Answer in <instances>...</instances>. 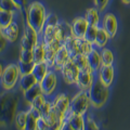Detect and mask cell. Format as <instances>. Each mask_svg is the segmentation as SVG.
<instances>
[{
  "label": "cell",
  "instance_id": "cell-9",
  "mask_svg": "<svg viewBox=\"0 0 130 130\" xmlns=\"http://www.w3.org/2000/svg\"><path fill=\"white\" fill-rule=\"evenodd\" d=\"M79 72H80V70L74 64L72 59L68 60L67 62L63 65V67L61 68V71H60L63 80L68 85H76Z\"/></svg>",
  "mask_w": 130,
  "mask_h": 130
},
{
  "label": "cell",
  "instance_id": "cell-27",
  "mask_svg": "<svg viewBox=\"0 0 130 130\" xmlns=\"http://www.w3.org/2000/svg\"><path fill=\"white\" fill-rule=\"evenodd\" d=\"M41 93H42V91H41V88H40V85L37 84V85H35L34 87H31L30 89H28L27 91L23 92V95H24V99L30 104L32 101H34L39 94H41Z\"/></svg>",
  "mask_w": 130,
  "mask_h": 130
},
{
  "label": "cell",
  "instance_id": "cell-13",
  "mask_svg": "<svg viewBox=\"0 0 130 130\" xmlns=\"http://www.w3.org/2000/svg\"><path fill=\"white\" fill-rule=\"evenodd\" d=\"M56 28V37L59 40H61L62 42H64L67 38L74 36L73 34V27H72V23L70 24L68 22L65 21H60V23L58 24Z\"/></svg>",
  "mask_w": 130,
  "mask_h": 130
},
{
  "label": "cell",
  "instance_id": "cell-17",
  "mask_svg": "<svg viewBox=\"0 0 130 130\" xmlns=\"http://www.w3.org/2000/svg\"><path fill=\"white\" fill-rule=\"evenodd\" d=\"M39 84L38 80L36 79V77L32 74H27V75H22L20 78L19 85H20V89L22 90V92L27 91L28 89H30L31 87H34L35 85Z\"/></svg>",
  "mask_w": 130,
  "mask_h": 130
},
{
  "label": "cell",
  "instance_id": "cell-30",
  "mask_svg": "<svg viewBox=\"0 0 130 130\" xmlns=\"http://www.w3.org/2000/svg\"><path fill=\"white\" fill-rule=\"evenodd\" d=\"M77 40H78V50H79L80 53L88 55L93 49H94L93 48L94 44L89 42L88 40H86L85 38H77Z\"/></svg>",
  "mask_w": 130,
  "mask_h": 130
},
{
  "label": "cell",
  "instance_id": "cell-1",
  "mask_svg": "<svg viewBox=\"0 0 130 130\" xmlns=\"http://www.w3.org/2000/svg\"><path fill=\"white\" fill-rule=\"evenodd\" d=\"M46 8L39 1H34L28 5L25 12V22L29 24L37 30L40 35L46 26V18H47Z\"/></svg>",
  "mask_w": 130,
  "mask_h": 130
},
{
  "label": "cell",
  "instance_id": "cell-35",
  "mask_svg": "<svg viewBox=\"0 0 130 130\" xmlns=\"http://www.w3.org/2000/svg\"><path fill=\"white\" fill-rule=\"evenodd\" d=\"M46 101H47V95H44L43 93H41V94H39V95L30 103V107L34 108L35 111L38 112L39 109L42 107V105L46 103ZM38 114H39V113H38Z\"/></svg>",
  "mask_w": 130,
  "mask_h": 130
},
{
  "label": "cell",
  "instance_id": "cell-28",
  "mask_svg": "<svg viewBox=\"0 0 130 130\" xmlns=\"http://www.w3.org/2000/svg\"><path fill=\"white\" fill-rule=\"evenodd\" d=\"M72 61L74 62V64L76 65L79 70H86V68L89 67V64H88V58L86 54H83V53H77L76 55L72 56Z\"/></svg>",
  "mask_w": 130,
  "mask_h": 130
},
{
  "label": "cell",
  "instance_id": "cell-26",
  "mask_svg": "<svg viewBox=\"0 0 130 130\" xmlns=\"http://www.w3.org/2000/svg\"><path fill=\"white\" fill-rule=\"evenodd\" d=\"M14 14L15 12L0 10V28H5L14 22Z\"/></svg>",
  "mask_w": 130,
  "mask_h": 130
},
{
  "label": "cell",
  "instance_id": "cell-32",
  "mask_svg": "<svg viewBox=\"0 0 130 130\" xmlns=\"http://www.w3.org/2000/svg\"><path fill=\"white\" fill-rule=\"evenodd\" d=\"M19 61H21V62H34V52H32V49L21 48L20 55H19Z\"/></svg>",
  "mask_w": 130,
  "mask_h": 130
},
{
  "label": "cell",
  "instance_id": "cell-3",
  "mask_svg": "<svg viewBox=\"0 0 130 130\" xmlns=\"http://www.w3.org/2000/svg\"><path fill=\"white\" fill-rule=\"evenodd\" d=\"M21 72L18 64H8L1 71V85L5 90H12L19 84Z\"/></svg>",
  "mask_w": 130,
  "mask_h": 130
},
{
  "label": "cell",
  "instance_id": "cell-14",
  "mask_svg": "<svg viewBox=\"0 0 130 130\" xmlns=\"http://www.w3.org/2000/svg\"><path fill=\"white\" fill-rule=\"evenodd\" d=\"M0 29H1V35L5 36L10 42H15L20 38V26L16 22H12L10 25Z\"/></svg>",
  "mask_w": 130,
  "mask_h": 130
},
{
  "label": "cell",
  "instance_id": "cell-33",
  "mask_svg": "<svg viewBox=\"0 0 130 130\" xmlns=\"http://www.w3.org/2000/svg\"><path fill=\"white\" fill-rule=\"evenodd\" d=\"M98 30H99V26H92V25H90L88 27V29L86 31V34H85L84 38L86 40H88L89 42H91L92 44H94L96 35H98Z\"/></svg>",
  "mask_w": 130,
  "mask_h": 130
},
{
  "label": "cell",
  "instance_id": "cell-29",
  "mask_svg": "<svg viewBox=\"0 0 130 130\" xmlns=\"http://www.w3.org/2000/svg\"><path fill=\"white\" fill-rule=\"evenodd\" d=\"M101 54V61H102V65H113L114 63V53L112 50L107 48H102L100 51Z\"/></svg>",
  "mask_w": 130,
  "mask_h": 130
},
{
  "label": "cell",
  "instance_id": "cell-31",
  "mask_svg": "<svg viewBox=\"0 0 130 130\" xmlns=\"http://www.w3.org/2000/svg\"><path fill=\"white\" fill-rule=\"evenodd\" d=\"M28 111H21L19 112L14 117V124L19 129H25L26 120H27Z\"/></svg>",
  "mask_w": 130,
  "mask_h": 130
},
{
  "label": "cell",
  "instance_id": "cell-7",
  "mask_svg": "<svg viewBox=\"0 0 130 130\" xmlns=\"http://www.w3.org/2000/svg\"><path fill=\"white\" fill-rule=\"evenodd\" d=\"M39 32L29 24L26 23L24 27V34L21 39V48L34 49V47L39 42Z\"/></svg>",
  "mask_w": 130,
  "mask_h": 130
},
{
  "label": "cell",
  "instance_id": "cell-43",
  "mask_svg": "<svg viewBox=\"0 0 130 130\" xmlns=\"http://www.w3.org/2000/svg\"><path fill=\"white\" fill-rule=\"evenodd\" d=\"M125 5H130V0H121Z\"/></svg>",
  "mask_w": 130,
  "mask_h": 130
},
{
  "label": "cell",
  "instance_id": "cell-11",
  "mask_svg": "<svg viewBox=\"0 0 130 130\" xmlns=\"http://www.w3.org/2000/svg\"><path fill=\"white\" fill-rule=\"evenodd\" d=\"M96 74H98V78L102 81L105 86L107 87L112 86L114 81V76H115V71H114L113 65H102Z\"/></svg>",
  "mask_w": 130,
  "mask_h": 130
},
{
  "label": "cell",
  "instance_id": "cell-25",
  "mask_svg": "<svg viewBox=\"0 0 130 130\" xmlns=\"http://www.w3.org/2000/svg\"><path fill=\"white\" fill-rule=\"evenodd\" d=\"M44 119H46V121L48 123L49 127L50 128H54V129H58L59 126H60V117L58 116V114H56V112L54 111V108L52 107L51 111L47 113L44 116H42Z\"/></svg>",
  "mask_w": 130,
  "mask_h": 130
},
{
  "label": "cell",
  "instance_id": "cell-6",
  "mask_svg": "<svg viewBox=\"0 0 130 130\" xmlns=\"http://www.w3.org/2000/svg\"><path fill=\"white\" fill-rule=\"evenodd\" d=\"M95 74L96 73L90 67L86 68V70H81L79 72L78 78H77V81H76L77 88L79 90L88 91L95 81Z\"/></svg>",
  "mask_w": 130,
  "mask_h": 130
},
{
  "label": "cell",
  "instance_id": "cell-15",
  "mask_svg": "<svg viewBox=\"0 0 130 130\" xmlns=\"http://www.w3.org/2000/svg\"><path fill=\"white\" fill-rule=\"evenodd\" d=\"M71 59V55L68 53L67 49L65 48L64 44H62L59 50L56 51V54H55V63H54V67L53 70L55 72H60L61 68L63 67V65L67 62L68 60Z\"/></svg>",
  "mask_w": 130,
  "mask_h": 130
},
{
  "label": "cell",
  "instance_id": "cell-18",
  "mask_svg": "<svg viewBox=\"0 0 130 130\" xmlns=\"http://www.w3.org/2000/svg\"><path fill=\"white\" fill-rule=\"evenodd\" d=\"M32 52H34V62L35 63L44 62L46 53H47V48H46V44H44L41 40L34 47Z\"/></svg>",
  "mask_w": 130,
  "mask_h": 130
},
{
  "label": "cell",
  "instance_id": "cell-40",
  "mask_svg": "<svg viewBox=\"0 0 130 130\" xmlns=\"http://www.w3.org/2000/svg\"><path fill=\"white\" fill-rule=\"evenodd\" d=\"M94 1V5L95 7L99 9L100 12H102L104 11L105 9H106V7L108 6V2H109V0H93Z\"/></svg>",
  "mask_w": 130,
  "mask_h": 130
},
{
  "label": "cell",
  "instance_id": "cell-20",
  "mask_svg": "<svg viewBox=\"0 0 130 130\" xmlns=\"http://www.w3.org/2000/svg\"><path fill=\"white\" fill-rule=\"evenodd\" d=\"M55 39H58L56 37V28L52 26H44V29L41 34V41L48 46L54 41Z\"/></svg>",
  "mask_w": 130,
  "mask_h": 130
},
{
  "label": "cell",
  "instance_id": "cell-19",
  "mask_svg": "<svg viewBox=\"0 0 130 130\" xmlns=\"http://www.w3.org/2000/svg\"><path fill=\"white\" fill-rule=\"evenodd\" d=\"M49 71H50V68H49V66L46 64V62L35 63V66H34V70H32L31 74L36 77L38 83H40V81L44 78V76L48 74Z\"/></svg>",
  "mask_w": 130,
  "mask_h": 130
},
{
  "label": "cell",
  "instance_id": "cell-24",
  "mask_svg": "<svg viewBox=\"0 0 130 130\" xmlns=\"http://www.w3.org/2000/svg\"><path fill=\"white\" fill-rule=\"evenodd\" d=\"M63 44L65 46V48L67 49L68 53H70L71 58L72 56L76 55L77 53H79V50H78V40L75 36H72V37L67 38L65 41L63 42Z\"/></svg>",
  "mask_w": 130,
  "mask_h": 130
},
{
  "label": "cell",
  "instance_id": "cell-4",
  "mask_svg": "<svg viewBox=\"0 0 130 130\" xmlns=\"http://www.w3.org/2000/svg\"><path fill=\"white\" fill-rule=\"evenodd\" d=\"M90 105L91 100L88 91L79 90L74 96L71 98V108L77 114L86 115Z\"/></svg>",
  "mask_w": 130,
  "mask_h": 130
},
{
  "label": "cell",
  "instance_id": "cell-8",
  "mask_svg": "<svg viewBox=\"0 0 130 130\" xmlns=\"http://www.w3.org/2000/svg\"><path fill=\"white\" fill-rule=\"evenodd\" d=\"M41 91L44 95L50 96L54 93L56 87H58V75L54 70H50L44 78L39 83Z\"/></svg>",
  "mask_w": 130,
  "mask_h": 130
},
{
  "label": "cell",
  "instance_id": "cell-5",
  "mask_svg": "<svg viewBox=\"0 0 130 130\" xmlns=\"http://www.w3.org/2000/svg\"><path fill=\"white\" fill-rule=\"evenodd\" d=\"M52 107L54 108V111L60 117V126H61L62 121L64 120L65 114L71 108V98L67 94H65V93H60V94L55 95L53 101H52ZM60 126H59V128H60Z\"/></svg>",
  "mask_w": 130,
  "mask_h": 130
},
{
  "label": "cell",
  "instance_id": "cell-37",
  "mask_svg": "<svg viewBox=\"0 0 130 130\" xmlns=\"http://www.w3.org/2000/svg\"><path fill=\"white\" fill-rule=\"evenodd\" d=\"M59 23H60L59 16L56 15L55 13H53V12H50V13L47 14V18H46V26L56 27Z\"/></svg>",
  "mask_w": 130,
  "mask_h": 130
},
{
  "label": "cell",
  "instance_id": "cell-22",
  "mask_svg": "<svg viewBox=\"0 0 130 130\" xmlns=\"http://www.w3.org/2000/svg\"><path fill=\"white\" fill-rule=\"evenodd\" d=\"M28 115H27V120H26V126L25 130H36L37 129V121L38 117L40 116L37 111L34 108H28Z\"/></svg>",
  "mask_w": 130,
  "mask_h": 130
},
{
  "label": "cell",
  "instance_id": "cell-21",
  "mask_svg": "<svg viewBox=\"0 0 130 130\" xmlns=\"http://www.w3.org/2000/svg\"><path fill=\"white\" fill-rule=\"evenodd\" d=\"M85 18L87 19L89 25L92 26H100V11L95 8H89L86 11V15Z\"/></svg>",
  "mask_w": 130,
  "mask_h": 130
},
{
  "label": "cell",
  "instance_id": "cell-23",
  "mask_svg": "<svg viewBox=\"0 0 130 130\" xmlns=\"http://www.w3.org/2000/svg\"><path fill=\"white\" fill-rule=\"evenodd\" d=\"M111 39V36L108 35V32L104 29L102 26H99V30H98V35H96V38H95V42H94V46L98 48H104L106 46V43L108 42V40Z\"/></svg>",
  "mask_w": 130,
  "mask_h": 130
},
{
  "label": "cell",
  "instance_id": "cell-39",
  "mask_svg": "<svg viewBox=\"0 0 130 130\" xmlns=\"http://www.w3.org/2000/svg\"><path fill=\"white\" fill-rule=\"evenodd\" d=\"M47 129H50L48 123L42 116H39L37 121V130H47Z\"/></svg>",
  "mask_w": 130,
  "mask_h": 130
},
{
  "label": "cell",
  "instance_id": "cell-38",
  "mask_svg": "<svg viewBox=\"0 0 130 130\" xmlns=\"http://www.w3.org/2000/svg\"><path fill=\"white\" fill-rule=\"evenodd\" d=\"M51 108H52V102H50V101H46V103H44L42 105V107L39 109L38 113H39V115L40 116H44L47 113H49L51 111Z\"/></svg>",
  "mask_w": 130,
  "mask_h": 130
},
{
  "label": "cell",
  "instance_id": "cell-42",
  "mask_svg": "<svg viewBox=\"0 0 130 130\" xmlns=\"http://www.w3.org/2000/svg\"><path fill=\"white\" fill-rule=\"evenodd\" d=\"M16 8H18L19 11H22V10H26V8L28 7V3H27V0H14Z\"/></svg>",
  "mask_w": 130,
  "mask_h": 130
},
{
  "label": "cell",
  "instance_id": "cell-10",
  "mask_svg": "<svg viewBox=\"0 0 130 130\" xmlns=\"http://www.w3.org/2000/svg\"><path fill=\"white\" fill-rule=\"evenodd\" d=\"M90 26L85 16H77L72 21V27H73V34L76 38H84L85 34Z\"/></svg>",
  "mask_w": 130,
  "mask_h": 130
},
{
  "label": "cell",
  "instance_id": "cell-16",
  "mask_svg": "<svg viewBox=\"0 0 130 130\" xmlns=\"http://www.w3.org/2000/svg\"><path fill=\"white\" fill-rule=\"evenodd\" d=\"M88 58V64L89 67L92 68L95 73H98V71L100 70V67L102 66V61H101V54L100 52L94 48L93 50L87 55Z\"/></svg>",
  "mask_w": 130,
  "mask_h": 130
},
{
  "label": "cell",
  "instance_id": "cell-2",
  "mask_svg": "<svg viewBox=\"0 0 130 130\" xmlns=\"http://www.w3.org/2000/svg\"><path fill=\"white\" fill-rule=\"evenodd\" d=\"M109 87L105 86V85L101 81L99 78L95 79L94 84L92 87L89 89V95H90L91 105L95 108H100L106 103L109 95Z\"/></svg>",
  "mask_w": 130,
  "mask_h": 130
},
{
  "label": "cell",
  "instance_id": "cell-12",
  "mask_svg": "<svg viewBox=\"0 0 130 130\" xmlns=\"http://www.w3.org/2000/svg\"><path fill=\"white\" fill-rule=\"evenodd\" d=\"M102 27L108 32L111 38H114L118 29V22H117V18L112 13H106L103 16L102 20Z\"/></svg>",
  "mask_w": 130,
  "mask_h": 130
},
{
  "label": "cell",
  "instance_id": "cell-34",
  "mask_svg": "<svg viewBox=\"0 0 130 130\" xmlns=\"http://www.w3.org/2000/svg\"><path fill=\"white\" fill-rule=\"evenodd\" d=\"M18 66L20 68V72H21V76L31 74L35 66V62H21V61H19Z\"/></svg>",
  "mask_w": 130,
  "mask_h": 130
},
{
  "label": "cell",
  "instance_id": "cell-41",
  "mask_svg": "<svg viewBox=\"0 0 130 130\" xmlns=\"http://www.w3.org/2000/svg\"><path fill=\"white\" fill-rule=\"evenodd\" d=\"M86 129H88V130H98L99 129L98 125L95 124V121L92 118H90L89 116L86 117Z\"/></svg>",
  "mask_w": 130,
  "mask_h": 130
},
{
  "label": "cell",
  "instance_id": "cell-36",
  "mask_svg": "<svg viewBox=\"0 0 130 130\" xmlns=\"http://www.w3.org/2000/svg\"><path fill=\"white\" fill-rule=\"evenodd\" d=\"M0 10L15 12V10H18V8H16L14 0H0Z\"/></svg>",
  "mask_w": 130,
  "mask_h": 130
}]
</instances>
